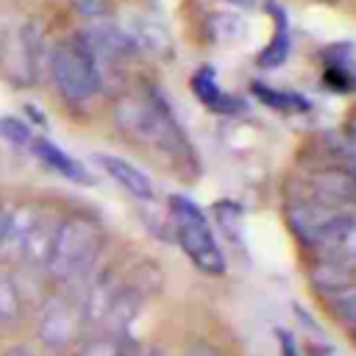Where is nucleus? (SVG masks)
Here are the masks:
<instances>
[{
    "label": "nucleus",
    "mask_w": 356,
    "mask_h": 356,
    "mask_svg": "<svg viewBox=\"0 0 356 356\" xmlns=\"http://www.w3.org/2000/svg\"><path fill=\"white\" fill-rule=\"evenodd\" d=\"M114 122L128 139L156 150L175 170L189 172V175L197 170L192 142L186 139L184 128L178 125L167 97L156 86H145L139 92L120 95L114 103Z\"/></svg>",
    "instance_id": "1"
},
{
    "label": "nucleus",
    "mask_w": 356,
    "mask_h": 356,
    "mask_svg": "<svg viewBox=\"0 0 356 356\" xmlns=\"http://www.w3.org/2000/svg\"><path fill=\"white\" fill-rule=\"evenodd\" d=\"M295 236L320 259L356 267V206H328L295 197L286 206Z\"/></svg>",
    "instance_id": "2"
},
{
    "label": "nucleus",
    "mask_w": 356,
    "mask_h": 356,
    "mask_svg": "<svg viewBox=\"0 0 356 356\" xmlns=\"http://www.w3.org/2000/svg\"><path fill=\"white\" fill-rule=\"evenodd\" d=\"M103 248V231L92 217L72 214L61 222H56V234L50 242V256L44 270L61 281V284H75L83 281Z\"/></svg>",
    "instance_id": "3"
},
{
    "label": "nucleus",
    "mask_w": 356,
    "mask_h": 356,
    "mask_svg": "<svg viewBox=\"0 0 356 356\" xmlns=\"http://www.w3.org/2000/svg\"><path fill=\"white\" fill-rule=\"evenodd\" d=\"M170 220L175 239L186 259L206 275H222L225 273V253L206 220V214L189 200V197H170Z\"/></svg>",
    "instance_id": "4"
},
{
    "label": "nucleus",
    "mask_w": 356,
    "mask_h": 356,
    "mask_svg": "<svg viewBox=\"0 0 356 356\" xmlns=\"http://www.w3.org/2000/svg\"><path fill=\"white\" fill-rule=\"evenodd\" d=\"M47 70H50L61 97L70 103H86L103 89L97 64L78 36L64 39L50 50Z\"/></svg>",
    "instance_id": "5"
},
{
    "label": "nucleus",
    "mask_w": 356,
    "mask_h": 356,
    "mask_svg": "<svg viewBox=\"0 0 356 356\" xmlns=\"http://www.w3.org/2000/svg\"><path fill=\"white\" fill-rule=\"evenodd\" d=\"M81 325H83V320H81L78 300H72L67 295H56V298H50L42 306V314H39V342L47 350H53V353L67 350L78 339Z\"/></svg>",
    "instance_id": "6"
},
{
    "label": "nucleus",
    "mask_w": 356,
    "mask_h": 356,
    "mask_svg": "<svg viewBox=\"0 0 356 356\" xmlns=\"http://www.w3.org/2000/svg\"><path fill=\"white\" fill-rule=\"evenodd\" d=\"M306 200L328 203V206H356V167L323 161L309 178H303V195Z\"/></svg>",
    "instance_id": "7"
},
{
    "label": "nucleus",
    "mask_w": 356,
    "mask_h": 356,
    "mask_svg": "<svg viewBox=\"0 0 356 356\" xmlns=\"http://www.w3.org/2000/svg\"><path fill=\"white\" fill-rule=\"evenodd\" d=\"M95 159H97L100 170H103L114 184H120L131 197H136V200H142V203H150V200L156 197V186H153L150 175H147L145 170H139L136 164H131V161H125V159H120V156H111V153H97Z\"/></svg>",
    "instance_id": "8"
},
{
    "label": "nucleus",
    "mask_w": 356,
    "mask_h": 356,
    "mask_svg": "<svg viewBox=\"0 0 356 356\" xmlns=\"http://www.w3.org/2000/svg\"><path fill=\"white\" fill-rule=\"evenodd\" d=\"M117 289H120V278L114 273H100L86 284L83 295L78 298L83 325H103L106 323L108 309L117 298Z\"/></svg>",
    "instance_id": "9"
},
{
    "label": "nucleus",
    "mask_w": 356,
    "mask_h": 356,
    "mask_svg": "<svg viewBox=\"0 0 356 356\" xmlns=\"http://www.w3.org/2000/svg\"><path fill=\"white\" fill-rule=\"evenodd\" d=\"M36 217H39V211L33 206H25V203L6 211L3 228H0V256L3 259H19L22 256V245H25Z\"/></svg>",
    "instance_id": "10"
},
{
    "label": "nucleus",
    "mask_w": 356,
    "mask_h": 356,
    "mask_svg": "<svg viewBox=\"0 0 356 356\" xmlns=\"http://www.w3.org/2000/svg\"><path fill=\"white\" fill-rule=\"evenodd\" d=\"M31 150L36 153L39 161H44V164H47L50 170H56L58 175H64V178H70V181H75V184H92V178H89V172L83 170V164H78L72 156H67V153H64L61 147H56L53 142L42 139V136H33Z\"/></svg>",
    "instance_id": "11"
},
{
    "label": "nucleus",
    "mask_w": 356,
    "mask_h": 356,
    "mask_svg": "<svg viewBox=\"0 0 356 356\" xmlns=\"http://www.w3.org/2000/svg\"><path fill=\"white\" fill-rule=\"evenodd\" d=\"M53 234H56V222L39 211V217H36V222H33V228H31L25 245H22V256H19V259H22L28 267L42 270V267L47 264V256H50Z\"/></svg>",
    "instance_id": "12"
},
{
    "label": "nucleus",
    "mask_w": 356,
    "mask_h": 356,
    "mask_svg": "<svg viewBox=\"0 0 356 356\" xmlns=\"http://www.w3.org/2000/svg\"><path fill=\"white\" fill-rule=\"evenodd\" d=\"M125 33L131 36L134 47L150 50V53H156V56L170 53V36H167V31H164L159 22H153V19L134 17V19H131V28H128Z\"/></svg>",
    "instance_id": "13"
},
{
    "label": "nucleus",
    "mask_w": 356,
    "mask_h": 356,
    "mask_svg": "<svg viewBox=\"0 0 356 356\" xmlns=\"http://www.w3.org/2000/svg\"><path fill=\"white\" fill-rule=\"evenodd\" d=\"M195 95L209 106V108H214L217 114H228V111H234L236 108V100H231L220 86H217V81H214V75L209 72V70H203V72H197L195 75Z\"/></svg>",
    "instance_id": "14"
},
{
    "label": "nucleus",
    "mask_w": 356,
    "mask_h": 356,
    "mask_svg": "<svg viewBox=\"0 0 356 356\" xmlns=\"http://www.w3.org/2000/svg\"><path fill=\"white\" fill-rule=\"evenodd\" d=\"M325 303H328V309L337 320H342L348 328H356V281L328 292Z\"/></svg>",
    "instance_id": "15"
},
{
    "label": "nucleus",
    "mask_w": 356,
    "mask_h": 356,
    "mask_svg": "<svg viewBox=\"0 0 356 356\" xmlns=\"http://www.w3.org/2000/svg\"><path fill=\"white\" fill-rule=\"evenodd\" d=\"M128 342L125 334H95L89 339H83V345L78 348V356H125Z\"/></svg>",
    "instance_id": "16"
},
{
    "label": "nucleus",
    "mask_w": 356,
    "mask_h": 356,
    "mask_svg": "<svg viewBox=\"0 0 356 356\" xmlns=\"http://www.w3.org/2000/svg\"><path fill=\"white\" fill-rule=\"evenodd\" d=\"M19 314H22V295L17 289V281L0 273V325L14 323Z\"/></svg>",
    "instance_id": "17"
},
{
    "label": "nucleus",
    "mask_w": 356,
    "mask_h": 356,
    "mask_svg": "<svg viewBox=\"0 0 356 356\" xmlns=\"http://www.w3.org/2000/svg\"><path fill=\"white\" fill-rule=\"evenodd\" d=\"M0 134H3V139H8L11 145H28V147H31V142H33L31 128H28L22 120H17V117H3V120H0Z\"/></svg>",
    "instance_id": "18"
},
{
    "label": "nucleus",
    "mask_w": 356,
    "mask_h": 356,
    "mask_svg": "<svg viewBox=\"0 0 356 356\" xmlns=\"http://www.w3.org/2000/svg\"><path fill=\"white\" fill-rule=\"evenodd\" d=\"M256 95H259L264 103H270V106H275V108H281V111L306 108V103H303L298 95H278V92H273L270 86H259V83H256Z\"/></svg>",
    "instance_id": "19"
},
{
    "label": "nucleus",
    "mask_w": 356,
    "mask_h": 356,
    "mask_svg": "<svg viewBox=\"0 0 356 356\" xmlns=\"http://www.w3.org/2000/svg\"><path fill=\"white\" fill-rule=\"evenodd\" d=\"M72 6L89 19H100L106 11V0H72Z\"/></svg>",
    "instance_id": "20"
},
{
    "label": "nucleus",
    "mask_w": 356,
    "mask_h": 356,
    "mask_svg": "<svg viewBox=\"0 0 356 356\" xmlns=\"http://www.w3.org/2000/svg\"><path fill=\"white\" fill-rule=\"evenodd\" d=\"M184 356H222V353H220V350H217L214 345H206V342H197V345H192V348H189V350H186Z\"/></svg>",
    "instance_id": "21"
},
{
    "label": "nucleus",
    "mask_w": 356,
    "mask_h": 356,
    "mask_svg": "<svg viewBox=\"0 0 356 356\" xmlns=\"http://www.w3.org/2000/svg\"><path fill=\"white\" fill-rule=\"evenodd\" d=\"M231 3L245 6V8H264V6H267V0H231Z\"/></svg>",
    "instance_id": "22"
},
{
    "label": "nucleus",
    "mask_w": 356,
    "mask_h": 356,
    "mask_svg": "<svg viewBox=\"0 0 356 356\" xmlns=\"http://www.w3.org/2000/svg\"><path fill=\"white\" fill-rule=\"evenodd\" d=\"M3 356H36L31 348H22V345H17V348H11V350H6Z\"/></svg>",
    "instance_id": "23"
},
{
    "label": "nucleus",
    "mask_w": 356,
    "mask_h": 356,
    "mask_svg": "<svg viewBox=\"0 0 356 356\" xmlns=\"http://www.w3.org/2000/svg\"><path fill=\"white\" fill-rule=\"evenodd\" d=\"M281 345H284V356H298V350H295V345H292V342H286V337L281 339Z\"/></svg>",
    "instance_id": "24"
},
{
    "label": "nucleus",
    "mask_w": 356,
    "mask_h": 356,
    "mask_svg": "<svg viewBox=\"0 0 356 356\" xmlns=\"http://www.w3.org/2000/svg\"><path fill=\"white\" fill-rule=\"evenodd\" d=\"M125 356H145V353H142V350H139L136 345H128V350H125Z\"/></svg>",
    "instance_id": "25"
},
{
    "label": "nucleus",
    "mask_w": 356,
    "mask_h": 356,
    "mask_svg": "<svg viewBox=\"0 0 356 356\" xmlns=\"http://www.w3.org/2000/svg\"><path fill=\"white\" fill-rule=\"evenodd\" d=\"M3 217H6V209H3V200H0V228H3Z\"/></svg>",
    "instance_id": "26"
},
{
    "label": "nucleus",
    "mask_w": 356,
    "mask_h": 356,
    "mask_svg": "<svg viewBox=\"0 0 356 356\" xmlns=\"http://www.w3.org/2000/svg\"><path fill=\"white\" fill-rule=\"evenodd\" d=\"M350 339H353V342H356V328H350Z\"/></svg>",
    "instance_id": "27"
},
{
    "label": "nucleus",
    "mask_w": 356,
    "mask_h": 356,
    "mask_svg": "<svg viewBox=\"0 0 356 356\" xmlns=\"http://www.w3.org/2000/svg\"><path fill=\"white\" fill-rule=\"evenodd\" d=\"M147 356H164V353H147Z\"/></svg>",
    "instance_id": "28"
},
{
    "label": "nucleus",
    "mask_w": 356,
    "mask_h": 356,
    "mask_svg": "<svg viewBox=\"0 0 356 356\" xmlns=\"http://www.w3.org/2000/svg\"><path fill=\"white\" fill-rule=\"evenodd\" d=\"M353 136H356V134H353Z\"/></svg>",
    "instance_id": "29"
}]
</instances>
